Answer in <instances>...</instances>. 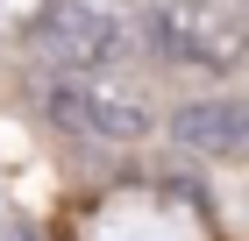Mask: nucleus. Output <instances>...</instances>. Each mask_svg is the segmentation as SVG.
<instances>
[{
	"label": "nucleus",
	"instance_id": "nucleus-1",
	"mask_svg": "<svg viewBox=\"0 0 249 241\" xmlns=\"http://www.w3.org/2000/svg\"><path fill=\"white\" fill-rule=\"evenodd\" d=\"M135 36L164 64H185L207 78L242 71V57H249V21L235 0H150L135 15Z\"/></svg>",
	"mask_w": 249,
	"mask_h": 241
},
{
	"label": "nucleus",
	"instance_id": "nucleus-2",
	"mask_svg": "<svg viewBox=\"0 0 249 241\" xmlns=\"http://www.w3.org/2000/svg\"><path fill=\"white\" fill-rule=\"evenodd\" d=\"M128 36V15L114 0H50V15L36 21L29 50L50 64V71H86V64H107Z\"/></svg>",
	"mask_w": 249,
	"mask_h": 241
},
{
	"label": "nucleus",
	"instance_id": "nucleus-3",
	"mask_svg": "<svg viewBox=\"0 0 249 241\" xmlns=\"http://www.w3.org/2000/svg\"><path fill=\"white\" fill-rule=\"evenodd\" d=\"M64 78H71V99H78L86 135H107V142H142V135L157 128L150 93H142L135 78L107 71V64H86V71H64Z\"/></svg>",
	"mask_w": 249,
	"mask_h": 241
},
{
	"label": "nucleus",
	"instance_id": "nucleus-4",
	"mask_svg": "<svg viewBox=\"0 0 249 241\" xmlns=\"http://www.w3.org/2000/svg\"><path fill=\"white\" fill-rule=\"evenodd\" d=\"M171 142L192 149V156H213V163H228L249 149V113L235 99H192V107L171 113Z\"/></svg>",
	"mask_w": 249,
	"mask_h": 241
},
{
	"label": "nucleus",
	"instance_id": "nucleus-5",
	"mask_svg": "<svg viewBox=\"0 0 249 241\" xmlns=\"http://www.w3.org/2000/svg\"><path fill=\"white\" fill-rule=\"evenodd\" d=\"M43 15H50V0H0V43H29Z\"/></svg>",
	"mask_w": 249,
	"mask_h": 241
},
{
	"label": "nucleus",
	"instance_id": "nucleus-6",
	"mask_svg": "<svg viewBox=\"0 0 249 241\" xmlns=\"http://www.w3.org/2000/svg\"><path fill=\"white\" fill-rule=\"evenodd\" d=\"M50 121H57V128H71V135H86L78 99H71V78H57V85H50Z\"/></svg>",
	"mask_w": 249,
	"mask_h": 241
},
{
	"label": "nucleus",
	"instance_id": "nucleus-7",
	"mask_svg": "<svg viewBox=\"0 0 249 241\" xmlns=\"http://www.w3.org/2000/svg\"><path fill=\"white\" fill-rule=\"evenodd\" d=\"M7 241H36V234H21V227H15V234H7Z\"/></svg>",
	"mask_w": 249,
	"mask_h": 241
}]
</instances>
